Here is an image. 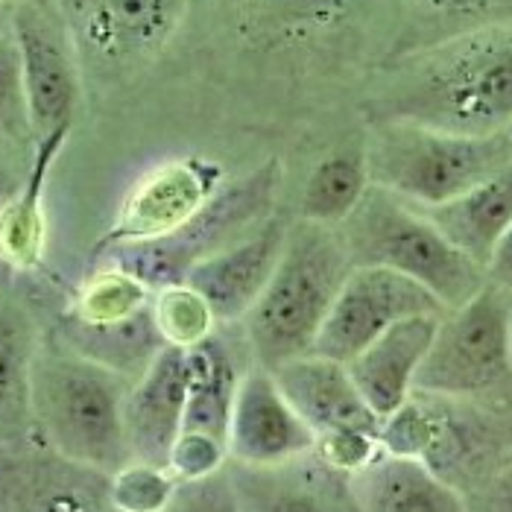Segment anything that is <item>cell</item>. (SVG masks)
Returning a JSON list of instances; mask_svg holds the SVG:
<instances>
[{
	"label": "cell",
	"mask_w": 512,
	"mask_h": 512,
	"mask_svg": "<svg viewBox=\"0 0 512 512\" xmlns=\"http://www.w3.org/2000/svg\"><path fill=\"white\" fill-rule=\"evenodd\" d=\"M369 115L372 123L401 120L460 135L512 129V21L410 53L375 91Z\"/></svg>",
	"instance_id": "cell-1"
},
{
	"label": "cell",
	"mask_w": 512,
	"mask_h": 512,
	"mask_svg": "<svg viewBox=\"0 0 512 512\" xmlns=\"http://www.w3.org/2000/svg\"><path fill=\"white\" fill-rule=\"evenodd\" d=\"M129 387L132 381L68 346L41 343L30 381L36 439L59 460L112 477L132 463L123 425Z\"/></svg>",
	"instance_id": "cell-2"
},
{
	"label": "cell",
	"mask_w": 512,
	"mask_h": 512,
	"mask_svg": "<svg viewBox=\"0 0 512 512\" xmlns=\"http://www.w3.org/2000/svg\"><path fill=\"white\" fill-rule=\"evenodd\" d=\"M349 273L352 261L337 229L293 220L276 273L240 322L252 360L273 372L287 360L311 355Z\"/></svg>",
	"instance_id": "cell-3"
},
{
	"label": "cell",
	"mask_w": 512,
	"mask_h": 512,
	"mask_svg": "<svg viewBox=\"0 0 512 512\" xmlns=\"http://www.w3.org/2000/svg\"><path fill=\"white\" fill-rule=\"evenodd\" d=\"M352 267H384L419 281L445 311L466 305L486 284V267L460 252L431 217L372 185L355 211L337 226Z\"/></svg>",
	"instance_id": "cell-4"
},
{
	"label": "cell",
	"mask_w": 512,
	"mask_h": 512,
	"mask_svg": "<svg viewBox=\"0 0 512 512\" xmlns=\"http://www.w3.org/2000/svg\"><path fill=\"white\" fill-rule=\"evenodd\" d=\"M372 185L416 208H434L466 194L512 161V129L460 135L419 123H372L366 144Z\"/></svg>",
	"instance_id": "cell-5"
},
{
	"label": "cell",
	"mask_w": 512,
	"mask_h": 512,
	"mask_svg": "<svg viewBox=\"0 0 512 512\" xmlns=\"http://www.w3.org/2000/svg\"><path fill=\"white\" fill-rule=\"evenodd\" d=\"M281 164L270 158L237 182H226L220 194L211 199L194 220L182 229L156 240L120 243L91 258V264H112L123 273L144 281L153 293L182 284L188 273L208 255L237 243L273 217Z\"/></svg>",
	"instance_id": "cell-6"
},
{
	"label": "cell",
	"mask_w": 512,
	"mask_h": 512,
	"mask_svg": "<svg viewBox=\"0 0 512 512\" xmlns=\"http://www.w3.org/2000/svg\"><path fill=\"white\" fill-rule=\"evenodd\" d=\"M512 384V293L492 281L439 319L413 393L472 401Z\"/></svg>",
	"instance_id": "cell-7"
},
{
	"label": "cell",
	"mask_w": 512,
	"mask_h": 512,
	"mask_svg": "<svg viewBox=\"0 0 512 512\" xmlns=\"http://www.w3.org/2000/svg\"><path fill=\"white\" fill-rule=\"evenodd\" d=\"M77 47L82 77L123 82L170 47L188 0H56Z\"/></svg>",
	"instance_id": "cell-8"
},
{
	"label": "cell",
	"mask_w": 512,
	"mask_h": 512,
	"mask_svg": "<svg viewBox=\"0 0 512 512\" xmlns=\"http://www.w3.org/2000/svg\"><path fill=\"white\" fill-rule=\"evenodd\" d=\"M12 39L21 56L36 141L53 132H71L82 97V65L56 0L15 3Z\"/></svg>",
	"instance_id": "cell-9"
},
{
	"label": "cell",
	"mask_w": 512,
	"mask_h": 512,
	"mask_svg": "<svg viewBox=\"0 0 512 512\" xmlns=\"http://www.w3.org/2000/svg\"><path fill=\"white\" fill-rule=\"evenodd\" d=\"M419 314H445L428 287L384 267H352L311 355L349 363L395 322Z\"/></svg>",
	"instance_id": "cell-10"
},
{
	"label": "cell",
	"mask_w": 512,
	"mask_h": 512,
	"mask_svg": "<svg viewBox=\"0 0 512 512\" xmlns=\"http://www.w3.org/2000/svg\"><path fill=\"white\" fill-rule=\"evenodd\" d=\"M226 185V170L202 156L170 158L147 170L120 202L115 223L91 249V258L120 243L156 240L182 229Z\"/></svg>",
	"instance_id": "cell-11"
},
{
	"label": "cell",
	"mask_w": 512,
	"mask_h": 512,
	"mask_svg": "<svg viewBox=\"0 0 512 512\" xmlns=\"http://www.w3.org/2000/svg\"><path fill=\"white\" fill-rule=\"evenodd\" d=\"M314 448L316 434L281 393L276 375L252 363L237 390L229 425V460L246 466H276Z\"/></svg>",
	"instance_id": "cell-12"
},
{
	"label": "cell",
	"mask_w": 512,
	"mask_h": 512,
	"mask_svg": "<svg viewBox=\"0 0 512 512\" xmlns=\"http://www.w3.org/2000/svg\"><path fill=\"white\" fill-rule=\"evenodd\" d=\"M243 512H363L352 474L331 469L316 451L276 466L226 463Z\"/></svg>",
	"instance_id": "cell-13"
},
{
	"label": "cell",
	"mask_w": 512,
	"mask_h": 512,
	"mask_svg": "<svg viewBox=\"0 0 512 512\" xmlns=\"http://www.w3.org/2000/svg\"><path fill=\"white\" fill-rule=\"evenodd\" d=\"M290 220L270 217L255 232L240 237L237 243L208 255L188 273L191 284L208 302L220 325L243 322L252 305L261 299L270 276L276 273L278 258L284 252Z\"/></svg>",
	"instance_id": "cell-14"
},
{
	"label": "cell",
	"mask_w": 512,
	"mask_h": 512,
	"mask_svg": "<svg viewBox=\"0 0 512 512\" xmlns=\"http://www.w3.org/2000/svg\"><path fill=\"white\" fill-rule=\"evenodd\" d=\"M188 357L179 346H164L150 369L129 387L123 425L132 460L167 469L170 451L185 428Z\"/></svg>",
	"instance_id": "cell-15"
},
{
	"label": "cell",
	"mask_w": 512,
	"mask_h": 512,
	"mask_svg": "<svg viewBox=\"0 0 512 512\" xmlns=\"http://www.w3.org/2000/svg\"><path fill=\"white\" fill-rule=\"evenodd\" d=\"M281 393L316 436L360 431L381 439V416L366 404L346 363L305 355L273 369Z\"/></svg>",
	"instance_id": "cell-16"
},
{
	"label": "cell",
	"mask_w": 512,
	"mask_h": 512,
	"mask_svg": "<svg viewBox=\"0 0 512 512\" xmlns=\"http://www.w3.org/2000/svg\"><path fill=\"white\" fill-rule=\"evenodd\" d=\"M442 314L407 316L372 340L346 366L366 404L387 419L416 390V375L431 352Z\"/></svg>",
	"instance_id": "cell-17"
},
{
	"label": "cell",
	"mask_w": 512,
	"mask_h": 512,
	"mask_svg": "<svg viewBox=\"0 0 512 512\" xmlns=\"http://www.w3.org/2000/svg\"><path fill=\"white\" fill-rule=\"evenodd\" d=\"M352 489L363 512H469L466 495L425 460L390 451L352 474Z\"/></svg>",
	"instance_id": "cell-18"
},
{
	"label": "cell",
	"mask_w": 512,
	"mask_h": 512,
	"mask_svg": "<svg viewBox=\"0 0 512 512\" xmlns=\"http://www.w3.org/2000/svg\"><path fill=\"white\" fill-rule=\"evenodd\" d=\"M68 138L71 132H53L36 141L24 182L0 214V267L9 273H30L44 258V246H47L44 194L53 164L65 150Z\"/></svg>",
	"instance_id": "cell-19"
},
{
	"label": "cell",
	"mask_w": 512,
	"mask_h": 512,
	"mask_svg": "<svg viewBox=\"0 0 512 512\" xmlns=\"http://www.w3.org/2000/svg\"><path fill=\"white\" fill-rule=\"evenodd\" d=\"M235 33L258 47H296L340 30L355 0H220Z\"/></svg>",
	"instance_id": "cell-20"
},
{
	"label": "cell",
	"mask_w": 512,
	"mask_h": 512,
	"mask_svg": "<svg viewBox=\"0 0 512 512\" xmlns=\"http://www.w3.org/2000/svg\"><path fill=\"white\" fill-rule=\"evenodd\" d=\"M422 211L460 252L489 267L495 246L512 226V161L466 194Z\"/></svg>",
	"instance_id": "cell-21"
},
{
	"label": "cell",
	"mask_w": 512,
	"mask_h": 512,
	"mask_svg": "<svg viewBox=\"0 0 512 512\" xmlns=\"http://www.w3.org/2000/svg\"><path fill=\"white\" fill-rule=\"evenodd\" d=\"M39 328L27 308L0 293V445L18 448L36 439L30 381L39 355Z\"/></svg>",
	"instance_id": "cell-22"
},
{
	"label": "cell",
	"mask_w": 512,
	"mask_h": 512,
	"mask_svg": "<svg viewBox=\"0 0 512 512\" xmlns=\"http://www.w3.org/2000/svg\"><path fill=\"white\" fill-rule=\"evenodd\" d=\"M188 357V404L185 428L199 434L217 436L229 445V425L235 413L237 390L246 375L243 357L217 328L208 340L185 349Z\"/></svg>",
	"instance_id": "cell-23"
},
{
	"label": "cell",
	"mask_w": 512,
	"mask_h": 512,
	"mask_svg": "<svg viewBox=\"0 0 512 512\" xmlns=\"http://www.w3.org/2000/svg\"><path fill=\"white\" fill-rule=\"evenodd\" d=\"M62 346L118 372L126 381L135 384L150 369V363L161 355V349L167 343L158 331L153 305H150L147 311L115 322V325H82V322H74L65 316Z\"/></svg>",
	"instance_id": "cell-24"
},
{
	"label": "cell",
	"mask_w": 512,
	"mask_h": 512,
	"mask_svg": "<svg viewBox=\"0 0 512 512\" xmlns=\"http://www.w3.org/2000/svg\"><path fill=\"white\" fill-rule=\"evenodd\" d=\"M372 188L366 147H343L311 170L299 199V217L337 229Z\"/></svg>",
	"instance_id": "cell-25"
},
{
	"label": "cell",
	"mask_w": 512,
	"mask_h": 512,
	"mask_svg": "<svg viewBox=\"0 0 512 512\" xmlns=\"http://www.w3.org/2000/svg\"><path fill=\"white\" fill-rule=\"evenodd\" d=\"M94 267L97 270L88 273L77 290L68 319L82 325H115L153 305L156 293L144 281L112 264H94Z\"/></svg>",
	"instance_id": "cell-26"
},
{
	"label": "cell",
	"mask_w": 512,
	"mask_h": 512,
	"mask_svg": "<svg viewBox=\"0 0 512 512\" xmlns=\"http://www.w3.org/2000/svg\"><path fill=\"white\" fill-rule=\"evenodd\" d=\"M153 316H156V325L164 343L179 346V349L197 346L220 328V322H217L214 311L208 308V302L185 281L156 290Z\"/></svg>",
	"instance_id": "cell-27"
},
{
	"label": "cell",
	"mask_w": 512,
	"mask_h": 512,
	"mask_svg": "<svg viewBox=\"0 0 512 512\" xmlns=\"http://www.w3.org/2000/svg\"><path fill=\"white\" fill-rule=\"evenodd\" d=\"M0 144L18 147L24 153L36 150L21 56H18V44L12 39V30L0 39Z\"/></svg>",
	"instance_id": "cell-28"
},
{
	"label": "cell",
	"mask_w": 512,
	"mask_h": 512,
	"mask_svg": "<svg viewBox=\"0 0 512 512\" xmlns=\"http://www.w3.org/2000/svg\"><path fill=\"white\" fill-rule=\"evenodd\" d=\"M176 486L170 469L132 460L109 477V501L118 512H167Z\"/></svg>",
	"instance_id": "cell-29"
},
{
	"label": "cell",
	"mask_w": 512,
	"mask_h": 512,
	"mask_svg": "<svg viewBox=\"0 0 512 512\" xmlns=\"http://www.w3.org/2000/svg\"><path fill=\"white\" fill-rule=\"evenodd\" d=\"M94 477L97 472L74 466L71 477L44 480L27 512H118L109 501V477L103 486H94Z\"/></svg>",
	"instance_id": "cell-30"
},
{
	"label": "cell",
	"mask_w": 512,
	"mask_h": 512,
	"mask_svg": "<svg viewBox=\"0 0 512 512\" xmlns=\"http://www.w3.org/2000/svg\"><path fill=\"white\" fill-rule=\"evenodd\" d=\"M226 463H229V445L223 439L199 431H182L170 451L167 469L176 480H199L226 469Z\"/></svg>",
	"instance_id": "cell-31"
},
{
	"label": "cell",
	"mask_w": 512,
	"mask_h": 512,
	"mask_svg": "<svg viewBox=\"0 0 512 512\" xmlns=\"http://www.w3.org/2000/svg\"><path fill=\"white\" fill-rule=\"evenodd\" d=\"M167 512H243L226 469L199 477V480H179L173 501Z\"/></svg>",
	"instance_id": "cell-32"
},
{
	"label": "cell",
	"mask_w": 512,
	"mask_h": 512,
	"mask_svg": "<svg viewBox=\"0 0 512 512\" xmlns=\"http://www.w3.org/2000/svg\"><path fill=\"white\" fill-rule=\"evenodd\" d=\"M316 454L337 472L355 474L363 466H369L384 448L375 434H360V431H340V434L316 436Z\"/></svg>",
	"instance_id": "cell-33"
},
{
	"label": "cell",
	"mask_w": 512,
	"mask_h": 512,
	"mask_svg": "<svg viewBox=\"0 0 512 512\" xmlns=\"http://www.w3.org/2000/svg\"><path fill=\"white\" fill-rule=\"evenodd\" d=\"M469 512H512V460L501 463L480 483L474 501H469Z\"/></svg>",
	"instance_id": "cell-34"
},
{
	"label": "cell",
	"mask_w": 512,
	"mask_h": 512,
	"mask_svg": "<svg viewBox=\"0 0 512 512\" xmlns=\"http://www.w3.org/2000/svg\"><path fill=\"white\" fill-rule=\"evenodd\" d=\"M422 9L428 15H434L439 21H457V24H469L480 21L489 12H495L498 6H504L507 0H419Z\"/></svg>",
	"instance_id": "cell-35"
},
{
	"label": "cell",
	"mask_w": 512,
	"mask_h": 512,
	"mask_svg": "<svg viewBox=\"0 0 512 512\" xmlns=\"http://www.w3.org/2000/svg\"><path fill=\"white\" fill-rule=\"evenodd\" d=\"M9 153H24V150H18V147H9V144H0V214H3V208H6V202L15 197V191L21 188V182H24V173H27V164H21V167H15V161ZM30 156V153H27Z\"/></svg>",
	"instance_id": "cell-36"
},
{
	"label": "cell",
	"mask_w": 512,
	"mask_h": 512,
	"mask_svg": "<svg viewBox=\"0 0 512 512\" xmlns=\"http://www.w3.org/2000/svg\"><path fill=\"white\" fill-rule=\"evenodd\" d=\"M486 276L495 287L512 293V226L507 229V235L501 237V243L495 246V255L486 267Z\"/></svg>",
	"instance_id": "cell-37"
},
{
	"label": "cell",
	"mask_w": 512,
	"mask_h": 512,
	"mask_svg": "<svg viewBox=\"0 0 512 512\" xmlns=\"http://www.w3.org/2000/svg\"><path fill=\"white\" fill-rule=\"evenodd\" d=\"M12 30V3L0 0V39Z\"/></svg>",
	"instance_id": "cell-38"
},
{
	"label": "cell",
	"mask_w": 512,
	"mask_h": 512,
	"mask_svg": "<svg viewBox=\"0 0 512 512\" xmlns=\"http://www.w3.org/2000/svg\"><path fill=\"white\" fill-rule=\"evenodd\" d=\"M6 3H12V6H15V3H21V0H6Z\"/></svg>",
	"instance_id": "cell-39"
}]
</instances>
